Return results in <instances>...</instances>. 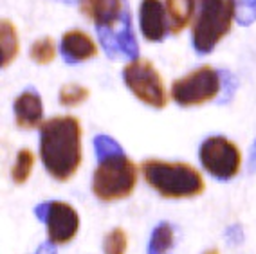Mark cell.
Instances as JSON below:
<instances>
[{"label": "cell", "instance_id": "obj_21", "mask_svg": "<svg viewBox=\"0 0 256 254\" xmlns=\"http://www.w3.org/2000/svg\"><path fill=\"white\" fill-rule=\"evenodd\" d=\"M234 18L240 26L256 22V0H234Z\"/></svg>", "mask_w": 256, "mask_h": 254}, {"label": "cell", "instance_id": "obj_7", "mask_svg": "<svg viewBox=\"0 0 256 254\" xmlns=\"http://www.w3.org/2000/svg\"><path fill=\"white\" fill-rule=\"evenodd\" d=\"M220 92V72L210 65L195 68L188 76L175 80L172 98L178 106H197L215 100Z\"/></svg>", "mask_w": 256, "mask_h": 254}, {"label": "cell", "instance_id": "obj_3", "mask_svg": "<svg viewBox=\"0 0 256 254\" xmlns=\"http://www.w3.org/2000/svg\"><path fill=\"white\" fill-rule=\"evenodd\" d=\"M141 172L146 184L164 198H192L204 191L200 173L186 162L150 159L141 164Z\"/></svg>", "mask_w": 256, "mask_h": 254}, {"label": "cell", "instance_id": "obj_1", "mask_svg": "<svg viewBox=\"0 0 256 254\" xmlns=\"http://www.w3.org/2000/svg\"><path fill=\"white\" fill-rule=\"evenodd\" d=\"M40 159L50 177L69 180L82 164V124L72 116H60L40 126Z\"/></svg>", "mask_w": 256, "mask_h": 254}, {"label": "cell", "instance_id": "obj_24", "mask_svg": "<svg viewBox=\"0 0 256 254\" xmlns=\"http://www.w3.org/2000/svg\"><path fill=\"white\" fill-rule=\"evenodd\" d=\"M249 172L251 173L256 172V139H254V142H252L251 154H249Z\"/></svg>", "mask_w": 256, "mask_h": 254}, {"label": "cell", "instance_id": "obj_20", "mask_svg": "<svg viewBox=\"0 0 256 254\" xmlns=\"http://www.w3.org/2000/svg\"><path fill=\"white\" fill-rule=\"evenodd\" d=\"M88 98V90L82 85H65L60 90V103L64 106H78Z\"/></svg>", "mask_w": 256, "mask_h": 254}, {"label": "cell", "instance_id": "obj_11", "mask_svg": "<svg viewBox=\"0 0 256 254\" xmlns=\"http://www.w3.org/2000/svg\"><path fill=\"white\" fill-rule=\"evenodd\" d=\"M60 49H62L64 60L70 65L87 62V60L94 58L98 52L94 40L88 36L87 32L78 31V29L65 32L64 38H62V44H60Z\"/></svg>", "mask_w": 256, "mask_h": 254}, {"label": "cell", "instance_id": "obj_4", "mask_svg": "<svg viewBox=\"0 0 256 254\" xmlns=\"http://www.w3.org/2000/svg\"><path fill=\"white\" fill-rule=\"evenodd\" d=\"M234 20V0H200L192 40L198 54H208L226 36Z\"/></svg>", "mask_w": 256, "mask_h": 254}, {"label": "cell", "instance_id": "obj_5", "mask_svg": "<svg viewBox=\"0 0 256 254\" xmlns=\"http://www.w3.org/2000/svg\"><path fill=\"white\" fill-rule=\"evenodd\" d=\"M138 168L124 154L112 155L98 160V168L92 177V191L103 202H116L126 198L136 190Z\"/></svg>", "mask_w": 256, "mask_h": 254}, {"label": "cell", "instance_id": "obj_13", "mask_svg": "<svg viewBox=\"0 0 256 254\" xmlns=\"http://www.w3.org/2000/svg\"><path fill=\"white\" fill-rule=\"evenodd\" d=\"M164 6L168 13L170 31L177 34L192 20L195 13V0H164Z\"/></svg>", "mask_w": 256, "mask_h": 254}, {"label": "cell", "instance_id": "obj_23", "mask_svg": "<svg viewBox=\"0 0 256 254\" xmlns=\"http://www.w3.org/2000/svg\"><path fill=\"white\" fill-rule=\"evenodd\" d=\"M36 254H58V252H56L54 244L49 240V242H46V244H42L40 247H38Z\"/></svg>", "mask_w": 256, "mask_h": 254}, {"label": "cell", "instance_id": "obj_15", "mask_svg": "<svg viewBox=\"0 0 256 254\" xmlns=\"http://www.w3.org/2000/svg\"><path fill=\"white\" fill-rule=\"evenodd\" d=\"M0 38H2V67L8 65L18 54V32L10 20H2V29H0Z\"/></svg>", "mask_w": 256, "mask_h": 254}, {"label": "cell", "instance_id": "obj_18", "mask_svg": "<svg viewBox=\"0 0 256 254\" xmlns=\"http://www.w3.org/2000/svg\"><path fill=\"white\" fill-rule=\"evenodd\" d=\"M126 245H128V238L126 232L123 229H112L108 234L105 236V242H103V250L105 254H124L126 252Z\"/></svg>", "mask_w": 256, "mask_h": 254}, {"label": "cell", "instance_id": "obj_2", "mask_svg": "<svg viewBox=\"0 0 256 254\" xmlns=\"http://www.w3.org/2000/svg\"><path fill=\"white\" fill-rule=\"evenodd\" d=\"M82 8L96 26L100 44L108 58L138 60L139 46L126 0H82Z\"/></svg>", "mask_w": 256, "mask_h": 254}, {"label": "cell", "instance_id": "obj_16", "mask_svg": "<svg viewBox=\"0 0 256 254\" xmlns=\"http://www.w3.org/2000/svg\"><path fill=\"white\" fill-rule=\"evenodd\" d=\"M32 166H34V155L29 150H20L16 154L13 170H11V177H13L14 184H24V182L28 180L32 172Z\"/></svg>", "mask_w": 256, "mask_h": 254}, {"label": "cell", "instance_id": "obj_12", "mask_svg": "<svg viewBox=\"0 0 256 254\" xmlns=\"http://www.w3.org/2000/svg\"><path fill=\"white\" fill-rule=\"evenodd\" d=\"M14 118H16V124L20 128L31 130L40 124L42 118H44V106H42V98L34 88H28L14 100L13 104Z\"/></svg>", "mask_w": 256, "mask_h": 254}, {"label": "cell", "instance_id": "obj_25", "mask_svg": "<svg viewBox=\"0 0 256 254\" xmlns=\"http://www.w3.org/2000/svg\"><path fill=\"white\" fill-rule=\"evenodd\" d=\"M206 254H218V250H216V249H211V250H208Z\"/></svg>", "mask_w": 256, "mask_h": 254}, {"label": "cell", "instance_id": "obj_6", "mask_svg": "<svg viewBox=\"0 0 256 254\" xmlns=\"http://www.w3.org/2000/svg\"><path fill=\"white\" fill-rule=\"evenodd\" d=\"M123 80L139 101L152 106V108H164L166 106V90L164 82L157 68L148 60H134L123 68Z\"/></svg>", "mask_w": 256, "mask_h": 254}, {"label": "cell", "instance_id": "obj_19", "mask_svg": "<svg viewBox=\"0 0 256 254\" xmlns=\"http://www.w3.org/2000/svg\"><path fill=\"white\" fill-rule=\"evenodd\" d=\"M94 152H96L98 160H103L106 157H112V155L124 154L121 144L108 136H96V139H94Z\"/></svg>", "mask_w": 256, "mask_h": 254}, {"label": "cell", "instance_id": "obj_14", "mask_svg": "<svg viewBox=\"0 0 256 254\" xmlns=\"http://www.w3.org/2000/svg\"><path fill=\"white\" fill-rule=\"evenodd\" d=\"M172 247H174V227L168 222H160L152 232L146 254H168Z\"/></svg>", "mask_w": 256, "mask_h": 254}, {"label": "cell", "instance_id": "obj_9", "mask_svg": "<svg viewBox=\"0 0 256 254\" xmlns=\"http://www.w3.org/2000/svg\"><path fill=\"white\" fill-rule=\"evenodd\" d=\"M34 214L40 222L46 224L47 236L52 244H69L74 236L78 234L80 216L72 206L52 200L44 202L34 208Z\"/></svg>", "mask_w": 256, "mask_h": 254}, {"label": "cell", "instance_id": "obj_10", "mask_svg": "<svg viewBox=\"0 0 256 254\" xmlns=\"http://www.w3.org/2000/svg\"><path fill=\"white\" fill-rule=\"evenodd\" d=\"M166 6L160 0H142L139 8V26L148 42H160L168 32Z\"/></svg>", "mask_w": 256, "mask_h": 254}, {"label": "cell", "instance_id": "obj_17", "mask_svg": "<svg viewBox=\"0 0 256 254\" xmlns=\"http://www.w3.org/2000/svg\"><path fill=\"white\" fill-rule=\"evenodd\" d=\"M29 52H31L32 62H36V64H40V65L50 64V62L54 60V54H56L54 42H52V38H49V36L40 38V40H36L34 44H32Z\"/></svg>", "mask_w": 256, "mask_h": 254}, {"label": "cell", "instance_id": "obj_8", "mask_svg": "<svg viewBox=\"0 0 256 254\" xmlns=\"http://www.w3.org/2000/svg\"><path fill=\"white\" fill-rule=\"evenodd\" d=\"M202 168L216 180H229L240 172L242 155L233 141L224 136H211L198 150Z\"/></svg>", "mask_w": 256, "mask_h": 254}, {"label": "cell", "instance_id": "obj_22", "mask_svg": "<svg viewBox=\"0 0 256 254\" xmlns=\"http://www.w3.org/2000/svg\"><path fill=\"white\" fill-rule=\"evenodd\" d=\"M226 238H228L231 244H242L244 242V232H242V227L240 226H231L226 232Z\"/></svg>", "mask_w": 256, "mask_h": 254}]
</instances>
